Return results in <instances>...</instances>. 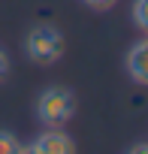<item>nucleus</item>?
I'll use <instances>...</instances> for the list:
<instances>
[{"label":"nucleus","mask_w":148,"mask_h":154,"mask_svg":"<svg viewBox=\"0 0 148 154\" xmlns=\"http://www.w3.org/2000/svg\"><path fill=\"white\" fill-rule=\"evenodd\" d=\"M24 54H27L33 63H42V66L60 60V57H63V33H60L57 27H51V24H36V27H30L27 36H24Z\"/></svg>","instance_id":"obj_1"},{"label":"nucleus","mask_w":148,"mask_h":154,"mask_svg":"<svg viewBox=\"0 0 148 154\" xmlns=\"http://www.w3.org/2000/svg\"><path fill=\"white\" fill-rule=\"evenodd\" d=\"M76 112V97L66 88H45L36 100V115L45 127H63Z\"/></svg>","instance_id":"obj_2"},{"label":"nucleus","mask_w":148,"mask_h":154,"mask_svg":"<svg viewBox=\"0 0 148 154\" xmlns=\"http://www.w3.org/2000/svg\"><path fill=\"white\" fill-rule=\"evenodd\" d=\"M127 75L136 85H148V36L133 42V48L127 51Z\"/></svg>","instance_id":"obj_3"},{"label":"nucleus","mask_w":148,"mask_h":154,"mask_svg":"<svg viewBox=\"0 0 148 154\" xmlns=\"http://www.w3.org/2000/svg\"><path fill=\"white\" fill-rule=\"evenodd\" d=\"M36 148L42 154H76V145H72L69 133H63L60 127H48L39 139H36Z\"/></svg>","instance_id":"obj_4"},{"label":"nucleus","mask_w":148,"mask_h":154,"mask_svg":"<svg viewBox=\"0 0 148 154\" xmlns=\"http://www.w3.org/2000/svg\"><path fill=\"white\" fill-rule=\"evenodd\" d=\"M133 21L142 33H148V0H133Z\"/></svg>","instance_id":"obj_5"},{"label":"nucleus","mask_w":148,"mask_h":154,"mask_svg":"<svg viewBox=\"0 0 148 154\" xmlns=\"http://www.w3.org/2000/svg\"><path fill=\"white\" fill-rule=\"evenodd\" d=\"M18 151V139L9 130H0V154H15Z\"/></svg>","instance_id":"obj_6"},{"label":"nucleus","mask_w":148,"mask_h":154,"mask_svg":"<svg viewBox=\"0 0 148 154\" xmlns=\"http://www.w3.org/2000/svg\"><path fill=\"white\" fill-rule=\"evenodd\" d=\"M82 3H85V6H91V9H100V12H103V9H112L118 0H82Z\"/></svg>","instance_id":"obj_7"},{"label":"nucleus","mask_w":148,"mask_h":154,"mask_svg":"<svg viewBox=\"0 0 148 154\" xmlns=\"http://www.w3.org/2000/svg\"><path fill=\"white\" fill-rule=\"evenodd\" d=\"M6 72H9V57H6V51L0 48V82L6 79Z\"/></svg>","instance_id":"obj_8"},{"label":"nucleus","mask_w":148,"mask_h":154,"mask_svg":"<svg viewBox=\"0 0 148 154\" xmlns=\"http://www.w3.org/2000/svg\"><path fill=\"white\" fill-rule=\"evenodd\" d=\"M15 154H42V151H39V148H36V142H33V145H18V151H15Z\"/></svg>","instance_id":"obj_9"},{"label":"nucleus","mask_w":148,"mask_h":154,"mask_svg":"<svg viewBox=\"0 0 148 154\" xmlns=\"http://www.w3.org/2000/svg\"><path fill=\"white\" fill-rule=\"evenodd\" d=\"M127 154H148V142H136V145H133Z\"/></svg>","instance_id":"obj_10"}]
</instances>
